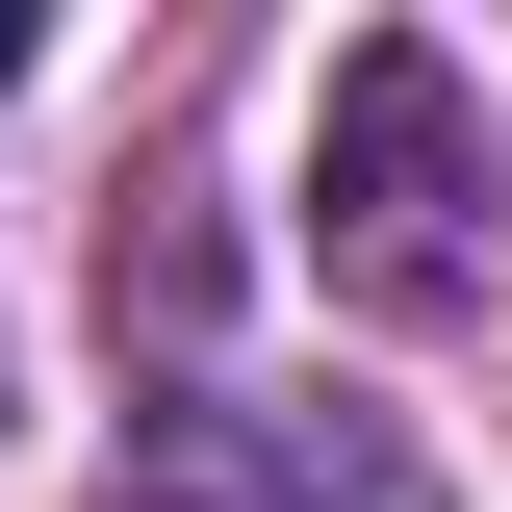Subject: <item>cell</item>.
Listing matches in <instances>:
<instances>
[{
    "instance_id": "6da1fadb",
    "label": "cell",
    "mask_w": 512,
    "mask_h": 512,
    "mask_svg": "<svg viewBox=\"0 0 512 512\" xmlns=\"http://www.w3.org/2000/svg\"><path fill=\"white\" fill-rule=\"evenodd\" d=\"M308 282L384 308V333H487L512 308V154H487V103H461L436 26L333 52V103H308Z\"/></svg>"
},
{
    "instance_id": "7a4b0ae2",
    "label": "cell",
    "mask_w": 512,
    "mask_h": 512,
    "mask_svg": "<svg viewBox=\"0 0 512 512\" xmlns=\"http://www.w3.org/2000/svg\"><path fill=\"white\" fill-rule=\"evenodd\" d=\"M103 512H436V461L359 384H154L128 461H103Z\"/></svg>"
}]
</instances>
